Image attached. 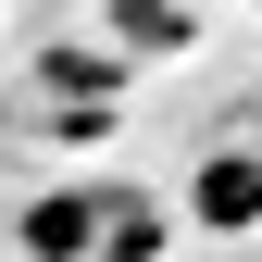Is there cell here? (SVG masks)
<instances>
[{"mask_svg": "<svg viewBox=\"0 0 262 262\" xmlns=\"http://www.w3.org/2000/svg\"><path fill=\"white\" fill-rule=\"evenodd\" d=\"M113 237V187H50V200H25V250L38 262H100Z\"/></svg>", "mask_w": 262, "mask_h": 262, "instance_id": "obj_1", "label": "cell"}, {"mask_svg": "<svg viewBox=\"0 0 262 262\" xmlns=\"http://www.w3.org/2000/svg\"><path fill=\"white\" fill-rule=\"evenodd\" d=\"M162 237H175V212L138 200V187H113V237H100V262H162Z\"/></svg>", "mask_w": 262, "mask_h": 262, "instance_id": "obj_3", "label": "cell"}, {"mask_svg": "<svg viewBox=\"0 0 262 262\" xmlns=\"http://www.w3.org/2000/svg\"><path fill=\"white\" fill-rule=\"evenodd\" d=\"M187 212H200L212 237H250V225H262V150H212V162H200V200H187Z\"/></svg>", "mask_w": 262, "mask_h": 262, "instance_id": "obj_2", "label": "cell"}]
</instances>
